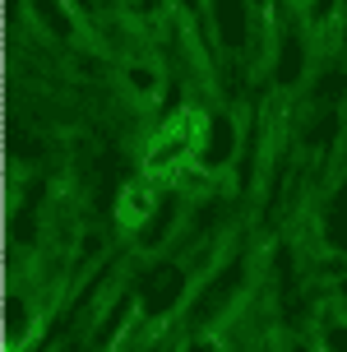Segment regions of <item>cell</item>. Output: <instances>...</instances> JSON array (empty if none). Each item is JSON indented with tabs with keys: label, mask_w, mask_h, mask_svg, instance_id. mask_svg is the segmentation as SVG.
<instances>
[{
	"label": "cell",
	"mask_w": 347,
	"mask_h": 352,
	"mask_svg": "<svg viewBox=\"0 0 347 352\" xmlns=\"http://www.w3.org/2000/svg\"><path fill=\"white\" fill-rule=\"evenodd\" d=\"M204 130H208V121H204L199 107H181V111H172V116L153 130V140L144 144V176H148V181L176 176L194 153H199Z\"/></svg>",
	"instance_id": "cell-1"
},
{
	"label": "cell",
	"mask_w": 347,
	"mask_h": 352,
	"mask_svg": "<svg viewBox=\"0 0 347 352\" xmlns=\"http://www.w3.org/2000/svg\"><path fill=\"white\" fill-rule=\"evenodd\" d=\"M153 209H157V181H148V176L144 181H130L121 190V199H116V223L135 232L153 218Z\"/></svg>",
	"instance_id": "cell-2"
},
{
	"label": "cell",
	"mask_w": 347,
	"mask_h": 352,
	"mask_svg": "<svg viewBox=\"0 0 347 352\" xmlns=\"http://www.w3.org/2000/svg\"><path fill=\"white\" fill-rule=\"evenodd\" d=\"M186 352H223V343H218V338H194Z\"/></svg>",
	"instance_id": "cell-3"
}]
</instances>
